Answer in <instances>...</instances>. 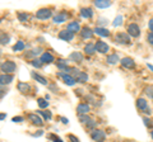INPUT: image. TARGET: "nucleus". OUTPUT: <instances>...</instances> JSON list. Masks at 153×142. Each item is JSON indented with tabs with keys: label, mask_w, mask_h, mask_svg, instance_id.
<instances>
[{
	"label": "nucleus",
	"mask_w": 153,
	"mask_h": 142,
	"mask_svg": "<svg viewBox=\"0 0 153 142\" xmlns=\"http://www.w3.org/2000/svg\"><path fill=\"white\" fill-rule=\"evenodd\" d=\"M80 15H82L83 18H87V19H89V18L93 17V10L91 8H82V9H80Z\"/></svg>",
	"instance_id": "obj_17"
},
{
	"label": "nucleus",
	"mask_w": 153,
	"mask_h": 142,
	"mask_svg": "<svg viewBox=\"0 0 153 142\" xmlns=\"http://www.w3.org/2000/svg\"><path fill=\"white\" fill-rule=\"evenodd\" d=\"M146 94L147 95H149V97H153V88H148V89H146Z\"/></svg>",
	"instance_id": "obj_37"
},
{
	"label": "nucleus",
	"mask_w": 153,
	"mask_h": 142,
	"mask_svg": "<svg viewBox=\"0 0 153 142\" xmlns=\"http://www.w3.org/2000/svg\"><path fill=\"white\" fill-rule=\"evenodd\" d=\"M119 61H121L120 59H119V56L116 53H112V55H108L107 56V59H106V62L108 65H115V64H117Z\"/></svg>",
	"instance_id": "obj_18"
},
{
	"label": "nucleus",
	"mask_w": 153,
	"mask_h": 142,
	"mask_svg": "<svg viewBox=\"0 0 153 142\" xmlns=\"http://www.w3.org/2000/svg\"><path fill=\"white\" fill-rule=\"evenodd\" d=\"M151 136H152V138H153V131L151 132Z\"/></svg>",
	"instance_id": "obj_47"
},
{
	"label": "nucleus",
	"mask_w": 153,
	"mask_h": 142,
	"mask_svg": "<svg viewBox=\"0 0 153 142\" xmlns=\"http://www.w3.org/2000/svg\"><path fill=\"white\" fill-rule=\"evenodd\" d=\"M148 26H149V29L153 32V18H152V19L149 20V23H148Z\"/></svg>",
	"instance_id": "obj_43"
},
{
	"label": "nucleus",
	"mask_w": 153,
	"mask_h": 142,
	"mask_svg": "<svg viewBox=\"0 0 153 142\" xmlns=\"http://www.w3.org/2000/svg\"><path fill=\"white\" fill-rule=\"evenodd\" d=\"M94 33H96V34H98V36H101V37H107V36H110L108 29H106V28H103V27H97V28L94 29Z\"/></svg>",
	"instance_id": "obj_21"
},
{
	"label": "nucleus",
	"mask_w": 153,
	"mask_h": 142,
	"mask_svg": "<svg viewBox=\"0 0 153 142\" xmlns=\"http://www.w3.org/2000/svg\"><path fill=\"white\" fill-rule=\"evenodd\" d=\"M91 138L96 142H101L106 138V133L101 130H94V131L91 132Z\"/></svg>",
	"instance_id": "obj_4"
},
{
	"label": "nucleus",
	"mask_w": 153,
	"mask_h": 142,
	"mask_svg": "<svg viewBox=\"0 0 153 142\" xmlns=\"http://www.w3.org/2000/svg\"><path fill=\"white\" fill-rule=\"evenodd\" d=\"M84 52L87 55H93L96 52V43H88L84 47Z\"/></svg>",
	"instance_id": "obj_26"
},
{
	"label": "nucleus",
	"mask_w": 153,
	"mask_h": 142,
	"mask_svg": "<svg viewBox=\"0 0 153 142\" xmlns=\"http://www.w3.org/2000/svg\"><path fill=\"white\" fill-rule=\"evenodd\" d=\"M147 41H148V43L153 46V32H151V33H148L147 34Z\"/></svg>",
	"instance_id": "obj_35"
},
{
	"label": "nucleus",
	"mask_w": 153,
	"mask_h": 142,
	"mask_svg": "<svg viewBox=\"0 0 153 142\" xmlns=\"http://www.w3.org/2000/svg\"><path fill=\"white\" fill-rule=\"evenodd\" d=\"M31 64H32L33 67H36V69H40V67H42V65H44L41 60H33Z\"/></svg>",
	"instance_id": "obj_33"
},
{
	"label": "nucleus",
	"mask_w": 153,
	"mask_h": 142,
	"mask_svg": "<svg viewBox=\"0 0 153 142\" xmlns=\"http://www.w3.org/2000/svg\"><path fill=\"white\" fill-rule=\"evenodd\" d=\"M28 119H30L35 126H40V127H41L42 124H44V123H42V119H41V118L38 117L37 114H33V113H30V114H28Z\"/></svg>",
	"instance_id": "obj_14"
},
{
	"label": "nucleus",
	"mask_w": 153,
	"mask_h": 142,
	"mask_svg": "<svg viewBox=\"0 0 153 142\" xmlns=\"http://www.w3.org/2000/svg\"><path fill=\"white\" fill-rule=\"evenodd\" d=\"M57 75L63 79V81L66 84V85H69V86H73V85L76 83V80L73 78V76H70L69 74H65V72H63V71H59L57 72Z\"/></svg>",
	"instance_id": "obj_5"
},
{
	"label": "nucleus",
	"mask_w": 153,
	"mask_h": 142,
	"mask_svg": "<svg viewBox=\"0 0 153 142\" xmlns=\"http://www.w3.org/2000/svg\"><path fill=\"white\" fill-rule=\"evenodd\" d=\"M66 19H68V14L66 13H59L57 15H55L54 17V23L55 24H60V23H64V22H66Z\"/></svg>",
	"instance_id": "obj_12"
},
{
	"label": "nucleus",
	"mask_w": 153,
	"mask_h": 142,
	"mask_svg": "<svg viewBox=\"0 0 153 142\" xmlns=\"http://www.w3.org/2000/svg\"><path fill=\"white\" fill-rule=\"evenodd\" d=\"M68 31H70L71 33H74V32H79L82 29H80V26H79L78 22H71V23L68 24Z\"/></svg>",
	"instance_id": "obj_23"
},
{
	"label": "nucleus",
	"mask_w": 153,
	"mask_h": 142,
	"mask_svg": "<svg viewBox=\"0 0 153 142\" xmlns=\"http://www.w3.org/2000/svg\"><path fill=\"white\" fill-rule=\"evenodd\" d=\"M128 34L137 38V37L140 36V28L138 27V24H135V23H131V24L128 26Z\"/></svg>",
	"instance_id": "obj_6"
},
{
	"label": "nucleus",
	"mask_w": 153,
	"mask_h": 142,
	"mask_svg": "<svg viewBox=\"0 0 153 142\" xmlns=\"http://www.w3.org/2000/svg\"><path fill=\"white\" fill-rule=\"evenodd\" d=\"M1 71L5 75H10L12 72H14L17 69V65L16 62H13V61H4V62H1Z\"/></svg>",
	"instance_id": "obj_1"
},
{
	"label": "nucleus",
	"mask_w": 153,
	"mask_h": 142,
	"mask_svg": "<svg viewBox=\"0 0 153 142\" xmlns=\"http://www.w3.org/2000/svg\"><path fill=\"white\" fill-rule=\"evenodd\" d=\"M115 40L120 45H130V36L125 32H119L116 37H115Z\"/></svg>",
	"instance_id": "obj_3"
},
{
	"label": "nucleus",
	"mask_w": 153,
	"mask_h": 142,
	"mask_svg": "<svg viewBox=\"0 0 153 142\" xmlns=\"http://www.w3.org/2000/svg\"><path fill=\"white\" fill-rule=\"evenodd\" d=\"M18 19H19V22L25 23V22H27V19H28V15H27L26 13H18Z\"/></svg>",
	"instance_id": "obj_32"
},
{
	"label": "nucleus",
	"mask_w": 153,
	"mask_h": 142,
	"mask_svg": "<svg viewBox=\"0 0 153 142\" xmlns=\"http://www.w3.org/2000/svg\"><path fill=\"white\" fill-rule=\"evenodd\" d=\"M61 122H63L64 124H68V123H69V121L66 119V118H64V117H61Z\"/></svg>",
	"instance_id": "obj_44"
},
{
	"label": "nucleus",
	"mask_w": 153,
	"mask_h": 142,
	"mask_svg": "<svg viewBox=\"0 0 153 142\" xmlns=\"http://www.w3.org/2000/svg\"><path fill=\"white\" fill-rule=\"evenodd\" d=\"M51 9L49 8H44V9H40L37 13H36V17L38 18V19H42V20H45V19H49V18L51 17Z\"/></svg>",
	"instance_id": "obj_7"
},
{
	"label": "nucleus",
	"mask_w": 153,
	"mask_h": 142,
	"mask_svg": "<svg viewBox=\"0 0 153 142\" xmlns=\"http://www.w3.org/2000/svg\"><path fill=\"white\" fill-rule=\"evenodd\" d=\"M13 81V75H5V74H1L0 76V83L1 85H8Z\"/></svg>",
	"instance_id": "obj_19"
},
{
	"label": "nucleus",
	"mask_w": 153,
	"mask_h": 142,
	"mask_svg": "<svg viewBox=\"0 0 153 142\" xmlns=\"http://www.w3.org/2000/svg\"><path fill=\"white\" fill-rule=\"evenodd\" d=\"M18 90L23 94H27V93H30L31 86L27 83H18Z\"/></svg>",
	"instance_id": "obj_20"
},
{
	"label": "nucleus",
	"mask_w": 153,
	"mask_h": 142,
	"mask_svg": "<svg viewBox=\"0 0 153 142\" xmlns=\"http://www.w3.org/2000/svg\"><path fill=\"white\" fill-rule=\"evenodd\" d=\"M143 122H144V124H146V126H151V124H152L151 119H149V118H147V117L143 118Z\"/></svg>",
	"instance_id": "obj_40"
},
{
	"label": "nucleus",
	"mask_w": 153,
	"mask_h": 142,
	"mask_svg": "<svg viewBox=\"0 0 153 142\" xmlns=\"http://www.w3.org/2000/svg\"><path fill=\"white\" fill-rule=\"evenodd\" d=\"M123 24V17L121 15H119L115 18V20H114V26L115 27H117V26H121Z\"/></svg>",
	"instance_id": "obj_34"
},
{
	"label": "nucleus",
	"mask_w": 153,
	"mask_h": 142,
	"mask_svg": "<svg viewBox=\"0 0 153 142\" xmlns=\"http://www.w3.org/2000/svg\"><path fill=\"white\" fill-rule=\"evenodd\" d=\"M12 121H13V122H23V118H22V117H14Z\"/></svg>",
	"instance_id": "obj_42"
},
{
	"label": "nucleus",
	"mask_w": 153,
	"mask_h": 142,
	"mask_svg": "<svg viewBox=\"0 0 153 142\" xmlns=\"http://www.w3.org/2000/svg\"><path fill=\"white\" fill-rule=\"evenodd\" d=\"M70 72L74 75V79H75L78 83H85V81L88 80V75H87V74L82 72V71H79V70H76L75 67H71Z\"/></svg>",
	"instance_id": "obj_2"
},
{
	"label": "nucleus",
	"mask_w": 153,
	"mask_h": 142,
	"mask_svg": "<svg viewBox=\"0 0 153 142\" xmlns=\"http://www.w3.org/2000/svg\"><path fill=\"white\" fill-rule=\"evenodd\" d=\"M50 138L54 141V142H63V141L59 138V137H56V136H54V135H50Z\"/></svg>",
	"instance_id": "obj_39"
},
{
	"label": "nucleus",
	"mask_w": 153,
	"mask_h": 142,
	"mask_svg": "<svg viewBox=\"0 0 153 142\" xmlns=\"http://www.w3.org/2000/svg\"><path fill=\"white\" fill-rule=\"evenodd\" d=\"M93 33L94 32H92L91 28L84 27V28H82V31H80V36H82V38H84V40H89V38H92Z\"/></svg>",
	"instance_id": "obj_13"
},
{
	"label": "nucleus",
	"mask_w": 153,
	"mask_h": 142,
	"mask_svg": "<svg viewBox=\"0 0 153 142\" xmlns=\"http://www.w3.org/2000/svg\"><path fill=\"white\" fill-rule=\"evenodd\" d=\"M40 52H42V48H41V47H37V48L32 50L30 53H27V55H26V57H35V56H38V55H40Z\"/></svg>",
	"instance_id": "obj_28"
},
{
	"label": "nucleus",
	"mask_w": 153,
	"mask_h": 142,
	"mask_svg": "<svg viewBox=\"0 0 153 142\" xmlns=\"http://www.w3.org/2000/svg\"><path fill=\"white\" fill-rule=\"evenodd\" d=\"M37 103H38V107L42 108V109H45V108L49 107V103H47L46 99H44V98H38L37 99Z\"/></svg>",
	"instance_id": "obj_30"
},
{
	"label": "nucleus",
	"mask_w": 153,
	"mask_h": 142,
	"mask_svg": "<svg viewBox=\"0 0 153 142\" xmlns=\"http://www.w3.org/2000/svg\"><path fill=\"white\" fill-rule=\"evenodd\" d=\"M79 121H80V122H82V123H83V124H84V126H88V124H89V123H91V122H92L93 119H92V118H89V117H88L87 114H83V116H79Z\"/></svg>",
	"instance_id": "obj_27"
},
{
	"label": "nucleus",
	"mask_w": 153,
	"mask_h": 142,
	"mask_svg": "<svg viewBox=\"0 0 153 142\" xmlns=\"http://www.w3.org/2000/svg\"><path fill=\"white\" fill-rule=\"evenodd\" d=\"M41 61H42V64H51V62H54V56L49 53V52H44L41 55Z\"/></svg>",
	"instance_id": "obj_16"
},
{
	"label": "nucleus",
	"mask_w": 153,
	"mask_h": 142,
	"mask_svg": "<svg viewBox=\"0 0 153 142\" xmlns=\"http://www.w3.org/2000/svg\"><path fill=\"white\" fill-rule=\"evenodd\" d=\"M137 107H138V109H140L143 112H147L149 108H148V103L146 99H143V98H139L137 100Z\"/></svg>",
	"instance_id": "obj_15"
},
{
	"label": "nucleus",
	"mask_w": 153,
	"mask_h": 142,
	"mask_svg": "<svg viewBox=\"0 0 153 142\" xmlns=\"http://www.w3.org/2000/svg\"><path fill=\"white\" fill-rule=\"evenodd\" d=\"M110 50V47L107 43H105L103 41H97L96 42V51L100 52V53H107Z\"/></svg>",
	"instance_id": "obj_8"
},
{
	"label": "nucleus",
	"mask_w": 153,
	"mask_h": 142,
	"mask_svg": "<svg viewBox=\"0 0 153 142\" xmlns=\"http://www.w3.org/2000/svg\"><path fill=\"white\" fill-rule=\"evenodd\" d=\"M101 142H103V141H101Z\"/></svg>",
	"instance_id": "obj_48"
},
{
	"label": "nucleus",
	"mask_w": 153,
	"mask_h": 142,
	"mask_svg": "<svg viewBox=\"0 0 153 142\" xmlns=\"http://www.w3.org/2000/svg\"><path fill=\"white\" fill-rule=\"evenodd\" d=\"M22 50H25V43H23V41H18L17 43L14 45L13 51L14 52H18V51H22Z\"/></svg>",
	"instance_id": "obj_29"
},
{
	"label": "nucleus",
	"mask_w": 153,
	"mask_h": 142,
	"mask_svg": "<svg viewBox=\"0 0 153 142\" xmlns=\"http://www.w3.org/2000/svg\"><path fill=\"white\" fill-rule=\"evenodd\" d=\"M69 140H70L71 142H79V140L76 138L75 136H73V135H69Z\"/></svg>",
	"instance_id": "obj_41"
},
{
	"label": "nucleus",
	"mask_w": 153,
	"mask_h": 142,
	"mask_svg": "<svg viewBox=\"0 0 153 142\" xmlns=\"http://www.w3.org/2000/svg\"><path fill=\"white\" fill-rule=\"evenodd\" d=\"M0 118H1V119H4V118H5V114H4V113H1V116H0Z\"/></svg>",
	"instance_id": "obj_45"
},
{
	"label": "nucleus",
	"mask_w": 153,
	"mask_h": 142,
	"mask_svg": "<svg viewBox=\"0 0 153 142\" xmlns=\"http://www.w3.org/2000/svg\"><path fill=\"white\" fill-rule=\"evenodd\" d=\"M8 41H9V37L1 34V43H3V45H5V43H8Z\"/></svg>",
	"instance_id": "obj_36"
},
{
	"label": "nucleus",
	"mask_w": 153,
	"mask_h": 142,
	"mask_svg": "<svg viewBox=\"0 0 153 142\" xmlns=\"http://www.w3.org/2000/svg\"><path fill=\"white\" fill-rule=\"evenodd\" d=\"M59 38L63 41H66V42H70L74 38V33H71L70 31H61L59 33Z\"/></svg>",
	"instance_id": "obj_9"
},
{
	"label": "nucleus",
	"mask_w": 153,
	"mask_h": 142,
	"mask_svg": "<svg viewBox=\"0 0 153 142\" xmlns=\"http://www.w3.org/2000/svg\"><path fill=\"white\" fill-rule=\"evenodd\" d=\"M69 59L71 61H74V62H82L83 61V56L80 52H73L70 56H69Z\"/></svg>",
	"instance_id": "obj_22"
},
{
	"label": "nucleus",
	"mask_w": 153,
	"mask_h": 142,
	"mask_svg": "<svg viewBox=\"0 0 153 142\" xmlns=\"http://www.w3.org/2000/svg\"><path fill=\"white\" fill-rule=\"evenodd\" d=\"M37 113H40V114L47 121L51 119V112H49V111H41V112H37Z\"/></svg>",
	"instance_id": "obj_31"
},
{
	"label": "nucleus",
	"mask_w": 153,
	"mask_h": 142,
	"mask_svg": "<svg viewBox=\"0 0 153 142\" xmlns=\"http://www.w3.org/2000/svg\"><path fill=\"white\" fill-rule=\"evenodd\" d=\"M107 19H105V18H98V23H100V24H101V26H105V24H107Z\"/></svg>",
	"instance_id": "obj_38"
},
{
	"label": "nucleus",
	"mask_w": 153,
	"mask_h": 142,
	"mask_svg": "<svg viewBox=\"0 0 153 142\" xmlns=\"http://www.w3.org/2000/svg\"><path fill=\"white\" fill-rule=\"evenodd\" d=\"M120 64L123 67H125V69H133L134 66H135V62H134V60L130 59V57H124L121 61H120Z\"/></svg>",
	"instance_id": "obj_10"
},
{
	"label": "nucleus",
	"mask_w": 153,
	"mask_h": 142,
	"mask_svg": "<svg viewBox=\"0 0 153 142\" xmlns=\"http://www.w3.org/2000/svg\"><path fill=\"white\" fill-rule=\"evenodd\" d=\"M148 69H149V70H152V71H153V66H152V65H148Z\"/></svg>",
	"instance_id": "obj_46"
},
{
	"label": "nucleus",
	"mask_w": 153,
	"mask_h": 142,
	"mask_svg": "<svg viewBox=\"0 0 153 142\" xmlns=\"http://www.w3.org/2000/svg\"><path fill=\"white\" fill-rule=\"evenodd\" d=\"M32 78L35 79L37 83H40V84H42V85H47V84H49L45 78H42L41 75H38V74H36V72H32Z\"/></svg>",
	"instance_id": "obj_25"
},
{
	"label": "nucleus",
	"mask_w": 153,
	"mask_h": 142,
	"mask_svg": "<svg viewBox=\"0 0 153 142\" xmlns=\"http://www.w3.org/2000/svg\"><path fill=\"white\" fill-rule=\"evenodd\" d=\"M76 112H78L79 116L87 114L89 112V105L87 103H80V104H78V107H76Z\"/></svg>",
	"instance_id": "obj_11"
},
{
	"label": "nucleus",
	"mask_w": 153,
	"mask_h": 142,
	"mask_svg": "<svg viewBox=\"0 0 153 142\" xmlns=\"http://www.w3.org/2000/svg\"><path fill=\"white\" fill-rule=\"evenodd\" d=\"M94 5L97 8H107L111 5V1H107V0H96Z\"/></svg>",
	"instance_id": "obj_24"
},
{
	"label": "nucleus",
	"mask_w": 153,
	"mask_h": 142,
	"mask_svg": "<svg viewBox=\"0 0 153 142\" xmlns=\"http://www.w3.org/2000/svg\"><path fill=\"white\" fill-rule=\"evenodd\" d=\"M152 98H153V97H152Z\"/></svg>",
	"instance_id": "obj_49"
}]
</instances>
